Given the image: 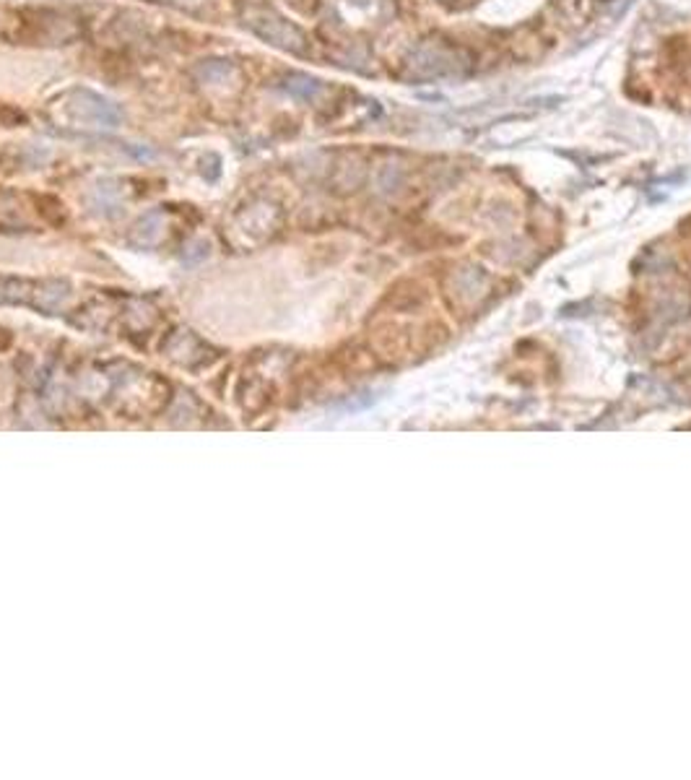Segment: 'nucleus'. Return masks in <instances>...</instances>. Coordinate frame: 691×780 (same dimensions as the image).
I'll list each match as a JSON object with an SVG mask.
<instances>
[{"instance_id": "2", "label": "nucleus", "mask_w": 691, "mask_h": 780, "mask_svg": "<svg viewBox=\"0 0 691 780\" xmlns=\"http://www.w3.org/2000/svg\"><path fill=\"white\" fill-rule=\"evenodd\" d=\"M84 34V22L55 8H22L14 11V29L5 34L14 45H70Z\"/></svg>"}, {"instance_id": "1", "label": "nucleus", "mask_w": 691, "mask_h": 780, "mask_svg": "<svg viewBox=\"0 0 691 780\" xmlns=\"http://www.w3.org/2000/svg\"><path fill=\"white\" fill-rule=\"evenodd\" d=\"M234 14L242 23V29H247L252 37H258L260 42L291 52L296 58H307L313 52V42L310 34L286 19L278 8L268 5V3H258V0H240L234 5Z\"/></svg>"}, {"instance_id": "11", "label": "nucleus", "mask_w": 691, "mask_h": 780, "mask_svg": "<svg viewBox=\"0 0 691 780\" xmlns=\"http://www.w3.org/2000/svg\"><path fill=\"white\" fill-rule=\"evenodd\" d=\"M26 123H29L26 112L14 107V105H3V102H0V125H3V128H22Z\"/></svg>"}, {"instance_id": "10", "label": "nucleus", "mask_w": 691, "mask_h": 780, "mask_svg": "<svg viewBox=\"0 0 691 780\" xmlns=\"http://www.w3.org/2000/svg\"><path fill=\"white\" fill-rule=\"evenodd\" d=\"M29 201L34 206L37 216L45 224H50V226H66L68 224L66 203L60 201L58 196H52V193H32Z\"/></svg>"}, {"instance_id": "6", "label": "nucleus", "mask_w": 691, "mask_h": 780, "mask_svg": "<svg viewBox=\"0 0 691 780\" xmlns=\"http://www.w3.org/2000/svg\"><path fill=\"white\" fill-rule=\"evenodd\" d=\"M458 66L452 52L445 50V47H434L426 45L419 47L408 60H405V68L416 76V78H432V76H445L452 68Z\"/></svg>"}, {"instance_id": "8", "label": "nucleus", "mask_w": 691, "mask_h": 780, "mask_svg": "<svg viewBox=\"0 0 691 780\" xmlns=\"http://www.w3.org/2000/svg\"><path fill=\"white\" fill-rule=\"evenodd\" d=\"M278 89L289 94L296 102H317L325 91V84L317 76L302 73V70H289L278 78Z\"/></svg>"}, {"instance_id": "5", "label": "nucleus", "mask_w": 691, "mask_h": 780, "mask_svg": "<svg viewBox=\"0 0 691 780\" xmlns=\"http://www.w3.org/2000/svg\"><path fill=\"white\" fill-rule=\"evenodd\" d=\"M278 222H281L278 206L268 201H250L232 216L226 229L234 245L255 247L258 243L270 240V232L278 229Z\"/></svg>"}, {"instance_id": "9", "label": "nucleus", "mask_w": 691, "mask_h": 780, "mask_svg": "<svg viewBox=\"0 0 691 780\" xmlns=\"http://www.w3.org/2000/svg\"><path fill=\"white\" fill-rule=\"evenodd\" d=\"M190 73H193V78H195L198 84H203V87H205V84L214 87V84H226V81L237 73V66H234L232 60H223V58H208V60H201Z\"/></svg>"}, {"instance_id": "7", "label": "nucleus", "mask_w": 691, "mask_h": 780, "mask_svg": "<svg viewBox=\"0 0 691 780\" xmlns=\"http://www.w3.org/2000/svg\"><path fill=\"white\" fill-rule=\"evenodd\" d=\"M167 229H169V222H167V211H164V206H161V208H154V211L143 214V216L131 226V232H128V245L138 247V250H154V247L164 243Z\"/></svg>"}, {"instance_id": "4", "label": "nucleus", "mask_w": 691, "mask_h": 780, "mask_svg": "<svg viewBox=\"0 0 691 780\" xmlns=\"http://www.w3.org/2000/svg\"><path fill=\"white\" fill-rule=\"evenodd\" d=\"M55 110L60 117L76 125H94V128H114L123 123V110L112 99L91 89H70L58 96Z\"/></svg>"}, {"instance_id": "3", "label": "nucleus", "mask_w": 691, "mask_h": 780, "mask_svg": "<svg viewBox=\"0 0 691 780\" xmlns=\"http://www.w3.org/2000/svg\"><path fill=\"white\" fill-rule=\"evenodd\" d=\"M70 297V284L63 279H16L3 276L0 279V305H29L37 310L52 312L63 307Z\"/></svg>"}]
</instances>
